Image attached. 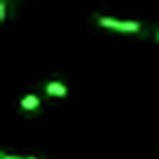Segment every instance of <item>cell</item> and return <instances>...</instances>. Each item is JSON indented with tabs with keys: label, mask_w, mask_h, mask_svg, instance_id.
<instances>
[{
	"label": "cell",
	"mask_w": 159,
	"mask_h": 159,
	"mask_svg": "<svg viewBox=\"0 0 159 159\" xmlns=\"http://www.w3.org/2000/svg\"><path fill=\"white\" fill-rule=\"evenodd\" d=\"M96 22H98L100 29L118 31V33H139L142 31V24L137 20H116V18H109V16H98Z\"/></svg>",
	"instance_id": "obj_1"
},
{
	"label": "cell",
	"mask_w": 159,
	"mask_h": 159,
	"mask_svg": "<svg viewBox=\"0 0 159 159\" xmlns=\"http://www.w3.org/2000/svg\"><path fill=\"white\" fill-rule=\"evenodd\" d=\"M18 105H20V109H22L24 113H33V111H37V109L42 107V100H39V96H37V94H33V92H31V94L22 96Z\"/></svg>",
	"instance_id": "obj_2"
},
{
	"label": "cell",
	"mask_w": 159,
	"mask_h": 159,
	"mask_svg": "<svg viewBox=\"0 0 159 159\" xmlns=\"http://www.w3.org/2000/svg\"><path fill=\"white\" fill-rule=\"evenodd\" d=\"M44 92H46L48 96H55V98H66V96H68V87H66V83H61V81H48V83L44 85Z\"/></svg>",
	"instance_id": "obj_3"
},
{
	"label": "cell",
	"mask_w": 159,
	"mask_h": 159,
	"mask_svg": "<svg viewBox=\"0 0 159 159\" xmlns=\"http://www.w3.org/2000/svg\"><path fill=\"white\" fill-rule=\"evenodd\" d=\"M7 11H9V2L7 0H0V22L7 20Z\"/></svg>",
	"instance_id": "obj_4"
},
{
	"label": "cell",
	"mask_w": 159,
	"mask_h": 159,
	"mask_svg": "<svg viewBox=\"0 0 159 159\" xmlns=\"http://www.w3.org/2000/svg\"><path fill=\"white\" fill-rule=\"evenodd\" d=\"M0 159H39V157H16V155H9V152H0Z\"/></svg>",
	"instance_id": "obj_5"
},
{
	"label": "cell",
	"mask_w": 159,
	"mask_h": 159,
	"mask_svg": "<svg viewBox=\"0 0 159 159\" xmlns=\"http://www.w3.org/2000/svg\"><path fill=\"white\" fill-rule=\"evenodd\" d=\"M155 37H157V42H159V31H157V35H155Z\"/></svg>",
	"instance_id": "obj_6"
}]
</instances>
